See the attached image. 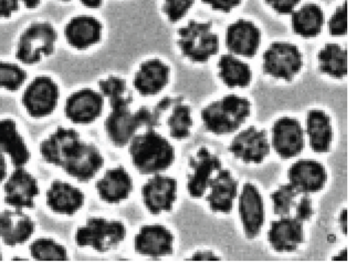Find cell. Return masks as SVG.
I'll use <instances>...</instances> for the list:
<instances>
[{
    "instance_id": "23",
    "label": "cell",
    "mask_w": 354,
    "mask_h": 269,
    "mask_svg": "<svg viewBox=\"0 0 354 269\" xmlns=\"http://www.w3.org/2000/svg\"><path fill=\"white\" fill-rule=\"evenodd\" d=\"M104 162L102 155L95 145L82 141L75 156L64 170L80 181L88 182L102 168Z\"/></svg>"
},
{
    "instance_id": "36",
    "label": "cell",
    "mask_w": 354,
    "mask_h": 269,
    "mask_svg": "<svg viewBox=\"0 0 354 269\" xmlns=\"http://www.w3.org/2000/svg\"><path fill=\"white\" fill-rule=\"evenodd\" d=\"M27 78V73L19 66L0 62V89L15 92L24 85Z\"/></svg>"
},
{
    "instance_id": "16",
    "label": "cell",
    "mask_w": 354,
    "mask_h": 269,
    "mask_svg": "<svg viewBox=\"0 0 354 269\" xmlns=\"http://www.w3.org/2000/svg\"><path fill=\"white\" fill-rule=\"evenodd\" d=\"M193 173L188 176L187 189L192 197H201L209 187L214 171L221 170L222 163L218 156L212 154L205 147L201 148L195 156L189 158Z\"/></svg>"
},
{
    "instance_id": "26",
    "label": "cell",
    "mask_w": 354,
    "mask_h": 269,
    "mask_svg": "<svg viewBox=\"0 0 354 269\" xmlns=\"http://www.w3.org/2000/svg\"><path fill=\"white\" fill-rule=\"evenodd\" d=\"M102 26L96 19L81 16L73 19L65 28V36L74 48L84 50L97 44L101 39Z\"/></svg>"
},
{
    "instance_id": "24",
    "label": "cell",
    "mask_w": 354,
    "mask_h": 269,
    "mask_svg": "<svg viewBox=\"0 0 354 269\" xmlns=\"http://www.w3.org/2000/svg\"><path fill=\"white\" fill-rule=\"evenodd\" d=\"M0 151L8 154L15 167H25L30 160L29 149L12 119L0 120Z\"/></svg>"
},
{
    "instance_id": "38",
    "label": "cell",
    "mask_w": 354,
    "mask_h": 269,
    "mask_svg": "<svg viewBox=\"0 0 354 269\" xmlns=\"http://www.w3.org/2000/svg\"><path fill=\"white\" fill-rule=\"evenodd\" d=\"M194 2L195 0H164L162 11L169 21L176 23L187 15Z\"/></svg>"
},
{
    "instance_id": "28",
    "label": "cell",
    "mask_w": 354,
    "mask_h": 269,
    "mask_svg": "<svg viewBox=\"0 0 354 269\" xmlns=\"http://www.w3.org/2000/svg\"><path fill=\"white\" fill-rule=\"evenodd\" d=\"M169 79L168 66L158 59H153L141 66L136 75L134 86L144 96L155 95L167 86Z\"/></svg>"
},
{
    "instance_id": "34",
    "label": "cell",
    "mask_w": 354,
    "mask_h": 269,
    "mask_svg": "<svg viewBox=\"0 0 354 269\" xmlns=\"http://www.w3.org/2000/svg\"><path fill=\"white\" fill-rule=\"evenodd\" d=\"M100 89L102 95L107 98L111 108L130 106L132 97L127 93V87L124 80L117 77H110L100 82Z\"/></svg>"
},
{
    "instance_id": "1",
    "label": "cell",
    "mask_w": 354,
    "mask_h": 269,
    "mask_svg": "<svg viewBox=\"0 0 354 269\" xmlns=\"http://www.w3.org/2000/svg\"><path fill=\"white\" fill-rule=\"evenodd\" d=\"M129 153L134 165L143 174L164 171L175 158L170 142L152 129L132 138Z\"/></svg>"
},
{
    "instance_id": "33",
    "label": "cell",
    "mask_w": 354,
    "mask_h": 269,
    "mask_svg": "<svg viewBox=\"0 0 354 269\" xmlns=\"http://www.w3.org/2000/svg\"><path fill=\"white\" fill-rule=\"evenodd\" d=\"M173 106L172 113L167 122L170 135L178 140L186 138L190 135V129L193 124L191 109L183 104L180 98Z\"/></svg>"
},
{
    "instance_id": "44",
    "label": "cell",
    "mask_w": 354,
    "mask_h": 269,
    "mask_svg": "<svg viewBox=\"0 0 354 269\" xmlns=\"http://www.w3.org/2000/svg\"><path fill=\"white\" fill-rule=\"evenodd\" d=\"M8 174V166L6 158L1 151H0V184H1Z\"/></svg>"
},
{
    "instance_id": "27",
    "label": "cell",
    "mask_w": 354,
    "mask_h": 269,
    "mask_svg": "<svg viewBox=\"0 0 354 269\" xmlns=\"http://www.w3.org/2000/svg\"><path fill=\"white\" fill-rule=\"evenodd\" d=\"M239 183L229 170L221 169L216 177L211 178L209 187L212 192L206 200L214 212L229 213L233 207V201L237 195Z\"/></svg>"
},
{
    "instance_id": "19",
    "label": "cell",
    "mask_w": 354,
    "mask_h": 269,
    "mask_svg": "<svg viewBox=\"0 0 354 269\" xmlns=\"http://www.w3.org/2000/svg\"><path fill=\"white\" fill-rule=\"evenodd\" d=\"M174 239L171 232L163 225H145L136 236V250L141 254L153 257L171 254Z\"/></svg>"
},
{
    "instance_id": "18",
    "label": "cell",
    "mask_w": 354,
    "mask_h": 269,
    "mask_svg": "<svg viewBox=\"0 0 354 269\" xmlns=\"http://www.w3.org/2000/svg\"><path fill=\"white\" fill-rule=\"evenodd\" d=\"M35 229L34 221L21 210L0 212V238L8 245L25 243L32 236Z\"/></svg>"
},
{
    "instance_id": "50",
    "label": "cell",
    "mask_w": 354,
    "mask_h": 269,
    "mask_svg": "<svg viewBox=\"0 0 354 269\" xmlns=\"http://www.w3.org/2000/svg\"><path fill=\"white\" fill-rule=\"evenodd\" d=\"M59 1L63 2V3H68V2L71 1V0H59Z\"/></svg>"
},
{
    "instance_id": "22",
    "label": "cell",
    "mask_w": 354,
    "mask_h": 269,
    "mask_svg": "<svg viewBox=\"0 0 354 269\" xmlns=\"http://www.w3.org/2000/svg\"><path fill=\"white\" fill-rule=\"evenodd\" d=\"M47 204L55 212L73 215L84 205V194L70 183L55 180L47 192Z\"/></svg>"
},
{
    "instance_id": "10",
    "label": "cell",
    "mask_w": 354,
    "mask_h": 269,
    "mask_svg": "<svg viewBox=\"0 0 354 269\" xmlns=\"http://www.w3.org/2000/svg\"><path fill=\"white\" fill-rule=\"evenodd\" d=\"M5 201L15 209L33 208L40 189L37 180L24 167L17 168L4 187Z\"/></svg>"
},
{
    "instance_id": "35",
    "label": "cell",
    "mask_w": 354,
    "mask_h": 269,
    "mask_svg": "<svg viewBox=\"0 0 354 269\" xmlns=\"http://www.w3.org/2000/svg\"><path fill=\"white\" fill-rule=\"evenodd\" d=\"M32 257L37 260H68L66 249L55 240L40 238L30 245Z\"/></svg>"
},
{
    "instance_id": "15",
    "label": "cell",
    "mask_w": 354,
    "mask_h": 269,
    "mask_svg": "<svg viewBox=\"0 0 354 269\" xmlns=\"http://www.w3.org/2000/svg\"><path fill=\"white\" fill-rule=\"evenodd\" d=\"M103 106L102 95L91 89H84L68 98L66 103L65 113L74 123L88 124L101 115Z\"/></svg>"
},
{
    "instance_id": "29",
    "label": "cell",
    "mask_w": 354,
    "mask_h": 269,
    "mask_svg": "<svg viewBox=\"0 0 354 269\" xmlns=\"http://www.w3.org/2000/svg\"><path fill=\"white\" fill-rule=\"evenodd\" d=\"M306 125L312 149L317 153L328 151L333 138L330 118L323 111H310L307 115Z\"/></svg>"
},
{
    "instance_id": "25",
    "label": "cell",
    "mask_w": 354,
    "mask_h": 269,
    "mask_svg": "<svg viewBox=\"0 0 354 269\" xmlns=\"http://www.w3.org/2000/svg\"><path fill=\"white\" fill-rule=\"evenodd\" d=\"M133 187L132 178L122 166L109 169L96 183L100 197L109 203H118L127 198Z\"/></svg>"
},
{
    "instance_id": "37",
    "label": "cell",
    "mask_w": 354,
    "mask_h": 269,
    "mask_svg": "<svg viewBox=\"0 0 354 269\" xmlns=\"http://www.w3.org/2000/svg\"><path fill=\"white\" fill-rule=\"evenodd\" d=\"M299 194L290 184L281 186L271 194L274 203V213L281 216H288L291 208L295 207L297 204L295 199Z\"/></svg>"
},
{
    "instance_id": "48",
    "label": "cell",
    "mask_w": 354,
    "mask_h": 269,
    "mask_svg": "<svg viewBox=\"0 0 354 269\" xmlns=\"http://www.w3.org/2000/svg\"><path fill=\"white\" fill-rule=\"evenodd\" d=\"M341 227L344 233H346V211L344 210L339 218Z\"/></svg>"
},
{
    "instance_id": "31",
    "label": "cell",
    "mask_w": 354,
    "mask_h": 269,
    "mask_svg": "<svg viewBox=\"0 0 354 269\" xmlns=\"http://www.w3.org/2000/svg\"><path fill=\"white\" fill-rule=\"evenodd\" d=\"M218 67L219 77L230 88L245 87L251 81L252 72L248 65L232 55L221 57Z\"/></svg>"
},
{
    "instance_id": "4",
    "label": "cell",
    "mask_w": 354,
    "mask_h": 269,
    "mask_svg": "<svg viewBox=\"0 0 354 269\" xmlns=\"http://www.w3.org/2000/svg\"><path fill=\"white\" fill-rule=\"evenodd\" d=\"M211 22L191 21L178 32V46L182 53L190 61L204 63L217 54L218 38L212 31Z\"/></svg>"
},
{
    "instance_id": "49",
    "label": "cell",
    "mask_w": 354,
    "mask_h": 269,
    "mask_svg": "<svg viewBox=\"0 0 354 269\" xmlns=\"http://www.w3.org/2000/svg\"><path fill=\"white\" fill-rule=\"evenodd\" d=\"M3 259V252L1 250V247H0V260Z\"/></svg>"
},
{
    "instance_id": "9",
    "label": "cell",
    "mask_w": 354,
    "mask_h": 269,
    "mask_svg": "<svg viewBox=\"0 0 354 269\" xmlns=\"http://www.w3.org/2000/svg\"><path fill=\"white\" fill-rule=\"evenodd\" d=\"M82 140L73 129L59 127L40 145L44 160L64 169L75 157Z\"/></svg>"
},
{
    "instance_id": "43",
    "label": "cell",
    "mask_w": 354,
    "mask_h": 269,
    "mask_svg": "<svg viewBox=\"0 0 354 269\" xmlns=\"http://www.w3.org/2000/svg\"><path fill=\"white\" fill-rule=\"evenodd\" d=\"M20 0H0V19L11 17L19 8Z\"/></svg>"
},
{
    "instance_id": "47",
    "label": "cell",
    "mask_w": 354,
    "mask_h": 269,
    "mask_svg": "<svg viewBox=\"0 0 354 269\" xmlns=\"http://www.w3.org/2000/svg\"><path fill=\"white\" fill-rule=\"evenodd\" d=\"M21 1L28 9H35L41 3V0H21Z\"/></svg>"
},
{
    "instance_id": "39",
    "label": "cell",
    "mask_w": 354,
    "mask_h": 269,
    "mask_svg": "<svg viewBox=\"0 0 354 269\" xmlns=\"http://www.w3.org/2000/svg\"><path fill=\"white\" fill-rule=\"evenodd\" d=\"M330 35L341 36L346 34L347 30V6L346 2L337 9L328 22Z\"/></svg>"
},
{
    "instance_id": "32",
    "label": "cell",
    "mask_w": 354,
    "mask_h": 269,
    "mask_svg": "<svg viewBox=\"0 0 354 269\" xmlns=\"http://www.w3.org/2000/svg\"><path fill=\"white\" fill-rule=\"evenodd\" d=\"M320 71L335 78H342L347 73V53L336 44H327L318 55Z\"/></svg>"
},
{
    "instance_id": "6",
    "label": "cell",
    "mask_w": 354,
    "mask_h": 269,
    "mask_svg": "<svg viewBox=\"0 0 354 269\" xmlns=\"http://www.w3.org/2000/svg\"><path fill=\"white\" fill-rule=\"evenodd\" d=\"M126 234V227L120 221L91 218L77 230L75 241L81 247L91 246L104 252L118 246L124 240Z\"/></svg>"
},
{
    "instance_id": "12",
    "label": "cell",
    "mask_w": 354,
    "mask_h": 269,
    "mask_svg": "<svg viewBox=\"0 0 354 269\" xmlns=\"http://www.w3.org/2000/svg\"><path fill=\"white\" fill-rule=\"evenodd\" d=\"M176 179L156 175L149 179L142 192L145 204L149 211L157 214L162 211H170L177 197Z\"/></svg>"
},
{
    "instance_id": "42",
    "label": "cell",
    "mask_w": 354,
    "mask_h": 269,
    "mask_svg": "<svg viewBox=\"0 0 354 269\" xmlns=\"http://www.w3.org/2000/svg\"><path fill=\"white\" fill-rule=\"evenodd\" d=\"M202 1L215 10L229 12L238 6L241 0H202Z\"/></svg>"
},
{
    "instance_id": "30",
    "label": "cell",
    "mask_w": 354,
    "mask_h": 269,
    "mask_svg": "<svg viewBox=\"0 0 354 269\" xmlns=\"http://www.w3.org/2000/svg\"><path fill=\"white\" fill-rule=\"evenodd\" d=\"M324 23V15L316 5L308 4L292 15V28L295 33L310 38L317 36Z\"/></svg>"
},
{
    "instance_id": "41",
    "label": "cell",
    "mask_w": 354,
    "mask_h": 269,
    "mask_svg": "<svg viewBox=\"0 0 354 269\" xmlns=\"http://www.w3.org/2000/svg\"><path fill=\"white\" fill-rule=\"evenodd\" d=\"M300 0H266V2L280 15L290 14Z\"/></svg>"
},
{
    "instance_id": "7",
    "label": "cell",
    "mask_w": 354,
    "mask_h": 269,
    "mask_svg": "<svg viewBox=\"0 0 354 269\" xmlns=\"http://www.w3.org/2000/svg\"><path fill=\"white\" fill-rule=\"evenodd\" d=\"M302 64L299 50L290 44L274 43L263 55V71L275 78L291 81Z\"/></svg>"
},
{
    "instance_id": "11",
    "label": "cell",
    "mask_w": 354,
    "mask_h": 269,
    "mask_svg": "<svg viewBox=\"0 0 354 269\" xmlns=\"http://www.w3.org/2000/svg\"><path fill=\"white\" fill-rule=\"evenodd\" d=\"M228 150L244 163H261L270 151L267 133L250 127L234 138Z\"/></svg>"
},
{
    "instance_id": "45",
    "label": "cell",
    "mask_w": 354,
    "mask_h": 269,
    "mask_svg": "<svg viewBox=\"0 0 354 269\" xmlns=\"http://www.w3.org/2000/svg\"><path fill=\"white\" fill-rule=\"evenodd\" d=\"M80 1L84 7L90 9H98L103 4V0H80Z\"/></svg>"
},
{
    "instance_id": "3",
    "label": "cell",
    "mask_w": 354,
    "mask_h": 269,
    "mask_svg": "<svg viewBox=\"0 0 354 269\" xmlns=\"http://www.w3.org/2000/svg\"><path fill=\"white\" fill-rule=\"evenodd\" d=\"M159 123L160 120L153 110L142 107L133 113L129 106H123L112 108L104 127L112 142L118 147H123L131 142L139 127L146 126L152 129Z\"/></svg>"
},
{
    "instance_id": "20",
    "label": "cell",
    "mask_w": 354,
    "mask_h": 269,
    "mask_svg": "<svg viewBox=\"0 0 354 269\" xmlns=\"http://www.w3.org/2000/svg\"><path fill=\"white\" fill-rule=\"evenodd\" d=\"M260 41V31L252 22L241 19L227 28V48L236 55L249 58L254 57Z\"/></svg>"
},
{
    "instance_id": "40",
    "label": "cell",
    "mask_w": 354,
    "mask_h": 269,
    "mask_svg": "<svg viewBox=\"0 0 354 269\" xmlns=\"http://www.w3.org/2000/svg\"><path fill=\"white\" fill-rule=\"evenodd\" d=\"M296 219L301 222L308 221L313 214L312 201L308 194H304L300 201L296 204Z\"/></svg>"
},
{
    "instance_id": "13",
    "label": "cell",
    "mask_w": 354,
    "mask_h": 269,
    "mask_svg": "<svg viewBox=\"0 0 354 269\" xmlns=\"http://www.w3.org/2000/svg\"><path fill=\"white\" fill-rule=\"evenodd\" d=\"M272 146L279 154L288 159L297 156L304 147V131L293 118H282L272 127Z\"/></svg>"
},
{
    "instance_id": "17",
    "label": "cell",
    "mask_w": 354,
    "mask_h": 269,
    "mask_svg": "<svg viewBox=\"0 0 354 269\" xmlns=\"http://www.w3.org/2000/svg\"><path fill=\"white\" fill-rule=\"evenodd\" d=\"M290 185L299 194H310L321 190L326 180L324 167L319 163L311 160H301L288 170Z\"/></svg>"
},
{
    "instance_id": "21",
    "label": "cell",
    "mask_w": 354,
    "mask_h": 269,
    "mask_svg": "<svg viewBox=\"0 0 354 269\" xmlns=\"http://www.w3.org/2000/svg\"><path fill=\"white\" fill-rule=\"evenodd\" d=\"M268 239L277 252L295 251L304 241L303 223L296 218L281 216L271 223Z\"/></svg>"
},
{
    "instance_id": "5",
    "label": "cell",
    "mask_w": 354,
    "mask_h": 269,
    "mask_svg": "<svg viewBox=\"0 0 354 269\" xmlns=\"http://www.w3.org/2000/svg\"><path fill=\"white\" fill-rule=\"evenodd\" d=\"M55 28L48 22L31 24L21 36L17 48V58L21 63L34 65L43 57L51 55L57 41Z\"/></svg>"
},
{
    "instance_id": "8",
    "label": "cell",
    "mask_w": 354,
    "mask_h": 269,
    "mask_svg": "<svg viewBox=\"0 0 354 269\" xmlns=\"http://www.w3.org/2000/svg\"><path fill=\"white\" fill-rule=\"evenodd\" d=\"M59 98L57 84L50 77H37L28 86L23 95V104L30 116L42 118L55 110Z\"/></svg>"
},
{
    "instance_id": "14",
    "label": "cell",
    "mask_w": 354,
    "mask_h": 269,
    "mask_svg": "<svg viewBox=\"0 0 354 269\" xmlns=\"http://www.w3.org/2000/svg\"><path fill=\"white\" fill-rule=\"evenodd\" d=\"M239 207L245 235L252 239L259 234L265 221L262 197L252 184L247 183L243 186Z\"/></svg>"
},
{
    "instance_id": "2",
    "label": "cell",
    "mask_w": 354,
    "mask_h": 269,
    "mask_svg": "<svg viewBox=\"0 0 354 269\" xmlns=\"http://www.w3.org/2000/svg\"><path fill=\"white\" fill-rule=\"evenodd\" d=\"M250 114V103L243 98L228 95L215 102L201 113L209 131L221 135L237 130Z\"/></svg>"
},
{
    "instance_id": "46",
    "label": "cell",
    "mask_w": 354,
    "mask_h": 269,
    "mask_svg": "<svg viewBox=\"0 0 354 269\" xmlns=\"http://www.w3.org/2000/svg\"><path fill=\"white\" fill-rule=\"evenodd\" d=\"M195 260H217L220 259L211 252H198L192 258Z\"/></svg>"
}]
</instances>
